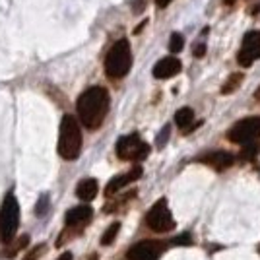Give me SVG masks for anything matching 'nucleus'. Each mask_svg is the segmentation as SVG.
Segmentation results:
<instances>
[{
	"label": "nucleus",
	"mask_w": 260,
	"mask_h": 260,
	"mask_svg": "<svg viewBox=\"0 0 260 260\" xmlns=\"http://www.w3.org/2000/svg\"><path fill=\"white\" fill-rule=\"evenodd\" d=\"M109 103H111V98H109V91L105 87L93 86L89 87V89H86L78 98V103H76L80 122L89 130L99 128L103 124L105 117H107Z\"/></svg>",
	"instance_id": "obj_1"
},
{
	"label": "nucleus",
	"mask_w": 260,
	"mask_h": 260,
	"mask_svg": "<svg viewBox=\"0 0 260 260\" xmlns=\"http://www.w3.org/2000/svg\"><path fill=\"white\" fill-rule=\"evenodd\" d=\"M82 152V130L76 117L64 115L60 120V134H58V153L62 159H76Z\"/></svg>",
	"instance_id": "obj_2"
},
{
	"label": "nucleus",
	"mask_w": 260,
	"mask_h": 260,
	"mask_svg": "<svg viewBox=\"0 0 260 260\" xmlns=\"http://www.w3.org/2000/svg\"><path fill=\"white\" fill-rule=\"evenodd\" d=\"M130 66H132L130 43L126 39H120L109 49L107 58H105V72L109 78L119 80V78H124L128 74Z\"/></svg>",
	"instance_id": "obj_3"
},
{
	"label": "nucleus",
	"mask_w": 260,
	"mask_h": 260,
	"mask_svg": "<svg viewBox=\"0 0 260 260\" xmlns=\"http://www.w3.org/2000/svg\"><path fill=\"white\" fill-rule=\"evenodd\" d=\"M18 223H20V204H18L14 192H8L4 198L2 210H0V241L2 243L8 245L14 239Z\"/></svg>",
	"instance_id": "obj_4"
},
{
	"label": "nucleus",
	"mask_w": 260,
	"mask_h": 260,
	"mask_svg": "<svg viewBox=\"0 0 260 260\" xmlns=\"http://www.w3.org/2000/svg\"><path fill=\"white\" fill-rule=\"evenodd\" d=\"M148 153H150V146L138 134L122 136L117 142V155L124 161H140L144 157H148Z\"/></svg>",
	"instance_id": "obj_5"
},
{
	"label": "nucleus",
	"mask_w": 260,
	"mask_h": 260,
	"mask_svg": "<svg viewBox=\"0 0 260 260\" xmlns=\"http://www.w3.org/2000/svg\"><path fill=\"white\" fill-rule=\"evenodd\" d=\"M146 223H148V228L157 231V233H165V231H171L175 228L173 216H171V210L167 206V200L165 198L157 200L150 208V212L146 216Z\"/></svg>",
	"instance_id": "obj_6"
},
{
	"label": "nucleus",
	"mask_w": 260,
	"mask_h": 260,
	"mask_svg": "<svg viewBox=\"0 0 260 260\" xmlns=\"http://www.w3.org/2000/svg\"><path fill=\"white\" fill-rule=\"evenodd\" d=\"M228 138L233 144H250L260 138V117L239 120L228 132Z\"/></svg>",
	"instance_id": "obj_7"
},
{
	"label": "nucleus",
	"mask_w": 260,
	"mask_h": 260,
	"mask_svg": "<svg viewBox=\"0 0 260 260\" xmlns=\"http://www.w3.org/2000/svg\"><path fill=\"white\" fill-rule=\"evenodd\" d=\"M260 58V31H249L243 39V47L237 54L241 66H250Z\"/></svg>",
	"instance_id": "obj_8"
},
{
	"label": "nucleus",
	"mask_w": 260,
	"mask_h": 260,
	"mask_svg": "<svg viewBox=\"0 0 260 260\" xmlns=\"http://www.w3.org/2000/svg\"><path fill=\"white\" fill-rule=\"evenodd\" d=\"M163 250V245L157 241H140L126 252L128 260H155Z\"/></svg>",
	"instance_id": "obj_9"
},
{
	"label": "nucleus",
	"mask_w": 260,
	"mask_h": 260,
	"mask_svg": "<svg viewBox=\"0 0 260 260\" xmlns=\"http://www.w3.org/2000/svg\"><path fill=\"white\" fill-rule=\"evenodd\" d=\"M140 177H142V167L140 165H134L128 173H122V175H119V177H115V179L109 181L107 188H105V194L107 196L117 194L120 188H124V186L130 184L132 181H138Z\"/></svg>",
	"instance_id": "obj_10"
},
{
	"label": "nucleus",
	"mask_w": 260,
	"mask_h": 260,
	"mask_svg": "<svg viewBox=\"0 0 260 260\" xmlns=\"http://www.w3.org/2000/svg\"><path fill=\"white\" fill-rule=\"evenodd\" d=\"M181 68H183V64H181V60L177 56H165L153 66V76L157 80H167V78L177 76L181 72Z\"/></svg>",
	"instance_id": "obj_11"
},
{
	"label": "nucleus",
	"mask_w": 260,
	"mask_h": 260,
	"mask_svg": "<svg viewBox=\"0 0 260 260\" xmlns=\"http://www.w3.org/2000/svg\"><path fill=\"white\" fill-rule=\"evenodd\" d=\"M91 216H93V210L89 206H76L72 208V210H68L66 212V225L68 228H80L82 229V225H86L87 221L91 219Z\"/></svg>",
	"instance_id": "obj_12"
},
{
	"label": "nucleus",
	"mask_w": 260,
	"mask_h": 260,
	"mask_svg": "<svg viewBox=\"0 0 260 260\" xmlns=\"http://www.w3.org/2000/svg\"><path fill=\"white\" fill-rule=\"evenodd\" d=\"M202 161L208 163V165H212L216 171H223V169H229V167L235 163V157L228 152H212V153H208Z\"/></svg>",
	"instance_id": "obj_13"
},
{
	"label": "nucleus",
	"mask_w": 260,
	"mask_h": 260,
	"mask_svg": "<svg viewBox=\"0 0 260 260\" xmlns=\"http://www.w3.org/2000/svg\"><path fill=\"white\" fill-rule=\"evenodd\" d=\"M98 190H99V186L95 179H84V181H80L76 186L78 198H82V200H86V202L93 200V198L98 196Z\"/></svg>",
	"instance_id": "obj_14"
},
{
	"label": "nucleus",
	"mask_w": 260,
	"mask_h": 260,
	"mask_svg": "<svg viewBox=\"0 0 260 260\" xmlns=\"http://www.w3.org/2000/svg\"><path fill=\"white\" fill-rule=\"evenodd\" d=\"M192 120H194V111H192V109L183 107L175 113V122H177V126L181 130H184V132L190 128Z\"/></svg>",
	"instance_id": "obj_15"
},
{
	"label": "nucleus",
	"mask_w": 260,
	"mask_h": 260,
	"mask_svg": "<svg viewBox=\"0 0 260 260\" xmlns=\"http://www.w3.org/2000/svg\"><path fill=\"white\" fill-rule=\"evenodd\" d=\"M119 229H120V223H113V225H109V229L103 233V237H101V245H105V247L113 245V243H115V239H117V235H119Z\"/></svg>",
	"instance_id": "obj_16"
},
{
	"label": "nucleus",
	"mask_w": 260,
	"mask_h": 260,
	"mask_svg": "<svg viewBox=\"0 0 260 260\" xmlns=\"http://www.w3.org/2000/svg\"><path fill=\"white\" fill-rule=\"evenodd\" d=\"M241 82H243V74H239V72L231 74L229 80L225 82V86L221 87V93H231L233 89H237V87L241 86Z\"/></svg>",
	"instance_id": "obj_17"
},
{
	"label": "nucleus",
	"mask_w": 260,
	"mask_h": 260,
	"mask_svg": "<svg viewBox=\"0 0 260 260\" xmlns=\"http://www.w3.org/2000/svg\"><path fill=\"white\" fill-rule=\"evenodd\" d=\"M260 152V146L256 142H250V144H245V150L241 152V157L243 159H254Z\"/></svg>",
	"instance_id": "obj_18"
},
{
	"label": "nucleus",
	"mask_w": 260,
	"mask_h": 260,
	"mask_svg": "<svg viewBox=\"0 0 260 260\" xmlns=\"http://www.w3.org/2000/svg\"><path fill=\"white\" fill-rule=\"evenodd\" d=\"M184 47V39L181 33H173L171 35V41H169V51L171 53H181Z\"/></svg>",
	"instance_id": "obj_19"
},
{
	"label": "nucleus",
	"mask_w": 260,
	"mask_h": 260,
	"mask_svg": "<svg viewBox=\"0 0 260 260\" xmlns=\"http://www.w3.org/2000/svg\"><path fill=\"white\" fill-rule=\"evenodd\" d=\"M27 241H29V237H27V235H23V237L18 239V241H16L18 245H14V247H12V249L8 250V256H14V254H16V252H18L20 249H23V247H27Z\"/></svg>",
	"instance_id": "obj_20"
},
{
	"label": "nucleus",
	"mask_w": 260,
	"mask_h": 260,
	"mask_svg": "<svg viewBox=\"0 0 260 260\" xmlns=\"http://www.w3.org/2000/svg\"><path fill=\"white\" fill-rule=\"evenodd\" d=\"M45 204H49V198H47V196H41L39 204H37V208H35V214H37L39 217L45 216Z\"/></svg>",
	"instance_id": "obj_21"
},
{
	"label": "nucleus",
	"mask_w": 260,
	"mask_h": 260,
	"mask_svg": "<svg viewBox=\"0 0 260 260\" xmlns=\"http://www.w3.org/2000/svg\"><path fill=\"white\" fill-rule=\"evenodd\" d=\"M167 138H169V126H165V128H163V134L157 136V146H163V144L167 142Z\"/></svg>",
	"instance_id": "obj_22"
},
{
	"label": "nucleus",
	"mask_w": 260,
	"mask_h": 260,
	"mask_svg": "<svg viewBox=\"0 0 260 260\" xmlns=\"http://www.w3.org/2000/svg\"><path fill=\"white\" fill-rule=\"evenodd\" d=\"M45 250V247L43 245H41V247H37V249H33L31 252H29V254H27V258L25 260H37V256H39V254H41V252H43Z\"/></svg>",
	"instance_id": "obj_23"
},
{
	"label": "nucleus",
	"mask_w": 260,
	"mask_h": 260,
	"mask_svg": "<svg viewBox=\"0 0 260 260\" xmlns=\"http://www.w3.org/2000/svg\"><path fill=\"white\" fill-rule=\"evenodd\" d=\"M171 243H173V245H190L192 241H190L188 235H183V237H179V239H173Z\"/></svg>",
	"instance_id": "obj_24"
},
{
	"label": "nucleus",
	"mask_w": 260,
	"mask_h": 260,
	"mask_svg": "<svg viewBox=\"0 0 260 260\" xmlns=\"http://www.w3.org/2000/svg\"><path fill=\"white\" fill-rule=\"evenodd\" d=\"M155 4H157V8H167L171 4V0H155Z\"/></svg>",
	"instance_id": "obj_25"
},
{
	"label": "nucleus",
	"mask_w": 260,
	"mask_h": 260,
	"mask_svg": "<svg viewBox=\"0 0 260 260\" xmlns=\"http://www.w3.org/2000/svg\"><path fill=\"white\" fill-rule=\"evenodd\" d=\"M56 260H72V254H70V252H64V254H60Z\"/></svg>",
	"instance_id": "obj_26"
},
{
	"label": "nucleus",
	"mask_w": 260,
	"mask_h": 260,
	"mask_svg": "<svg viewBox=\"0 0 260 260\" xmlns=\"http://www.w3.org/2000/svg\"><path fill=\"white\" fill-rule=\"evenodd\" d=\"M204 54V45H200L198 49H196V56H202Z\"/></svg>",
	"instance_id": "obj_27"
},
{
	"label": "nucleus",
	"mask_w": 260,
	"mask_h": 260,
	"mask_svg": "<svg viewBox=\"0 0 260 260\" xmlns=\"http://www.w3.org/2000/svg\"><path fill=\"white\" fill-rule=\"evenodd\" d=\"M225 2H228V4H233V2H235V0H225Z\"/></svg>",
	"instance_id": "obj_28"
},
{
	"label": "nucleus",
	"mask_w": 260,
	"mask_h": 260,
	"mask_svg": "<svg viewBox=\"0 0 260 260\" xmlns=\"http://www.w3.org/2000/svg\"><path fill=\"white\" fill-rule=\"evenodd\" d=\"M256 99H260V89L256 91Z\"/></svg>",
	"instance_id": "obj_29"
}]
</instances>
